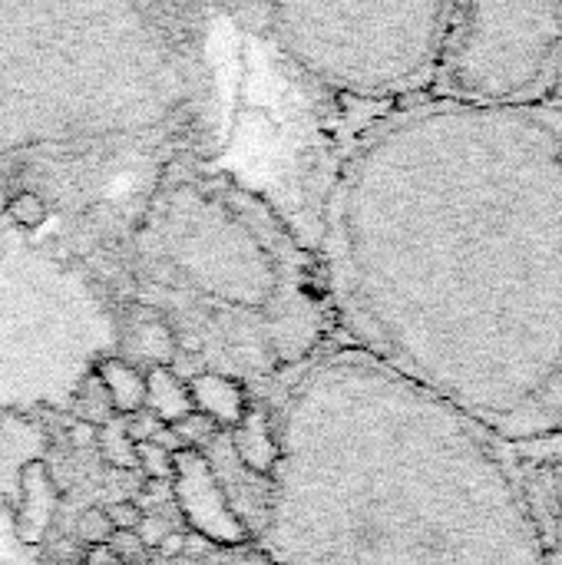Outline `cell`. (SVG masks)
I'll use <instances>...</instances> for the list:
<instances>
[{
  "label": "cell",
  "instance_id": "6da1fadb",
  "mask_svg": "<svg viewBox=\"0 0 562 565\" xmlns=\"http://www.w3.org/2000/svg\"><path fill=\"white\" fill-rule=\"evenodd\" d=\"M337 282L371 357L506 446L562 437V110L437 100L341 176Z\"/></svg>",
  "mask_w": 562,
  "mask_h": 565
},
{
  "label": "cell",
  "instance_id": "7a4b0ae2",
  "mask_svg": "<svg viewBox=\"0 0 562 565\" xmlns=\"http://www.w3.org/2000/svg\"><path fill=\"white\" fill-rule=\"evenodd\" d=\"M318 371L331 423L318 565H552L506 443L371 354Z\"/></svg>",
  "mask_w": 562,
  "mask_h": 565
},
{
  "label": "cell",
  "instance_id": "3957f363",
  "mask_svg": "<svg viewBox=\"0 0 562 565\" xmlns=\"http://www.w3.org/2000/svg\"><path fill=\"white\" fill-rule=\"evenodd\" d=\"M437 77L447 100L473 106H542L562 79V7H453Z\"/></svg>",
  "mask_w": 562,
  "mask_h": 565
},
{
  "label": "cell",
  "instance_id": "277c9868",
  "mask_svg": "<svg viewBox=\"0 0 562 565\" xmlns=\"http://www.w3.org/2000/svg\"><path fill=\"white\" fill-rule=\"evenodd\" d=\"M308 20V44H285L325 83L354 93H397L437 77L453 17L450 4L391 7H292Z\"/></svg>",
  "mask_w": 562,
  "mask_h": 565
},
{
  "label": "cell",
  "instance_id": "5b68a950",
  "mask_svg": "<svg viewBox=\"0 0 562 565\" xmlns=\"http://www.w3.org/2000/svg\"><path fill=\"white\" fill-rule=\"evenodd\" d=\"M172 496L179 503L182 516L202 539L219 545L248 543V522L232 509V499L215 476V466L199 450L176 453L172 473Z\"/></svg>",
  "mask_w": 562,
  "mask_h": 565
},
{
  "label": "cell",
  "instance_id": "8992f818",
  "mask_svg": "<svg viewBox=\"0 0 562 565\" xmlns=\"http://www.w3.org/2000/svg\"><path fill=\"white\" fill-rule=\"evenodd\" d=\"M56 503H60V489H56V476L44 460H27L21 466V503H17V516H13V532L23 545H40L46 532L54 526Z\"/></svg>",
  "mask_w": 562,
  "mask_h": 565
},
{
  "label": "cell",
  "instance_id": "52a82bcc",
  "mask_svg": "<svg viewBox=\"0 0 562 565\" xmlns=\"http://www.w3.org/2000/svg\"><path fill=\"white\" fill-rule=\"evenodd\" d=\"M186 387H189L192 407L199 410V414H205L222 433L236 430L242 423V417L248 414V407H252L245 397V387L238 384L236 377H228V373L195 371L186 381Z\"/></svg>",
  "mask_w": 562,
  "mask_h": 565
},
{
  "label": "cell",
  "instance_id": "ba28073f",
  "mask_svg": "<svg viewBox=\"0 0 562 565\" xmlns=\"http://www.w3.org/2000/svg\"><path fill=\"white\" fill-rule=\"evenodd\" d=\"M228 440H232V453L245 473L259 476V479H269L275 473L281 460V446L271 433V420L265 407H248L242 423L228 430Z\"/></svg>",
  "mask_w": 562,
  "mask_h": 565
},
{
  "label": "cell",
  "instance_id": "9c48e42d",
  "mask_svg": "<svg viewBox=\"0 0 562 565\" xmlns=\"http://www.w3.org/2000/svg\"><path fill=\"white\" fill-rule=\"evenodd\" d=\"M93 373L110 397L116 417H133L136 410L146 407V377L126 357H100L93 364Z\"/></svg>",
  "mask_w": 562,
  "mask_h": 565
},
{
  "label": "cell",
  "instance_id": "30bf717a",
  "mask_svg": "<svg viewBox=\"0 0 562 565\" xmlns=\"http://www.w3.org/2000/svg\"><path fill=\"white\" fill-rule=\"evenodd\" d=\"M146 410L159 423H176L179 417L192 414V397H189V387L182 377H176V371H169V367H149L146 373Z\"/></svg>",
  "mask_w": 562,
  "mask_h": 565
},
{
  "label": "cell",
  "instance_id": "8fae6325",
  "mask_svg": "<svg viewBox=\"0 0 562 565\" xmlns=\"http://www.w3.org/2000/svg\"><path fill=\"white\" fill-rule=\"evenodd\" d=\"M149 317H136L133 321V340L136 354L149 364V367H169L176 361V334L169 328L159 311H146Z\"/></svg>",
  "mask_w": 562,
  "mask_h": 565
},
{
  "label": "cell",
  "instance_id": "7c38bea8",
  "mask_svg": "<svg viewBox=\"0 0 562 565\" xmlns=\"http://www.w3.org/2000/svg\"><path fill=\"white\" fill-rule=\"evenodd\" d=\"M96 450L112 470H136V443L126 433L123 417H110L96 433Z\"/></svg>",
  "mask_w": 562,
  "mask_h": 565
},
{
  "label": "cell",
  "instance_id": "4fadbf2b",
  "mask_svg": "<svg viewBox=\"0 0 562 565\" xmlns=\"http://www.w3.org/2000/svg\"><path fill=\"white\" fill-rule=\"evenodd\" d=\"M4 212H7V218H11L17 228H23V232H37L40 225H46V218H50V205H46L44 195L34 192V189H21L17 195L7 199Z\"/></svg>",
  "mask_w": 562,
  "mask_h": 565
},
{
  "label": "cell",
  "instance_id": "5bb4252c",
  "mask_svg": "<svg viewBox=\"0 0 562 565\" xmlns=\"http://www.w3.org/2000/svg\"><path fill=\"white\" fill-rule=\"evenodd\" d=\"M540 512L550 539L556 543V549H562V450L556 453L546 476V503H540Z\"/></svg>",
  "mask_w": 562,
  "mask_h": 565
},
{
  "label": "cell",
  "instance_id": "9a60e30c",
  "mask_svg": "<svg viewBox=\"0 0 562 565\" xmlns=\"http://www.w3.org/2000/svg\"><path fill=\"white\" fill-rule=\"evenodd\" d=\"M169 430L176 433V440L182 443V450H199V453H202L205 446H212V443L222 437V430L215 427L205 414H199V410H192V414L179 417L176 423H169Z\"/></svg>",
  "mask_w": 562,
  "mask_h": 565
},
{
  "label": "cell",
  "instance_id": "2e32d148",
  "mask_svg": "<svg viewBox=\"0 0 562 565\" xmlns=\"http://www.w3.org/2000/svg\"><path fill=\"white\" fill-rule=\"evenodd\" d=\"M136 470H143L146 479H153V483H172L176 456L156 446V443H139L136 446Z\"/></svg>",
  "mask_w": 562,
  "mask_h": 565
},
{
  "label": "cell",
  "instance_id": "e0dca14e",
  "mask_svg": "<svg viewBox=\"0 0 562 565\" xmlns=\"http://www.w3.org/2000/svg\"><path fill=\"white\" fill-rule=\"evenodd\" d=\"M77 536L87 545H90V549H93V545H106V543H110L112 526H110V520H106V512H103V509H87V512L79 516V522H77Z\"/></svg>",
  "mask_w": 562,
  "mask_h": 565
},
{
  "label": "cell",
  "instance_id": "ac0fdd59",
  "mask_svg": "<svg viewBox=\"0 0 562 565\" xmlns=\"http://www.w3.org/2000/svg\"><path fill=\"white\" fill-rule=\"evenodd\" d=\"M106 545L120 555V562L123 565H149V549L139 543L136 532H112Z\"/></svg>",
  "mask_w": 562,
  "mask_h": 565
},
{
  "label": "cell",
  "instance_id": "d6986e66",
  "mask_svg": "<svg viewBox=\"0 0 562 565\" xmlns=\"http://www.w3.org/2000/svg\"><path fill=\"white\" fill-rule=\"evenodd\" d=\"M103 512H106L112 532H136L139 522H143V509H139L136 499H116V503H110Z\"/></svg>",
  "mask_w": 562,
  "mask_h": 565
},
{
  "label": "cell",
  "instance_id": "ffe728a7",
  "mask_svg": "<svg viewBox=\"0 0 562 565\" xmlns=\"http://www.w3.org/2000/svg\"><path fill=\"white\" fill-rule=\"evenodd\" d=\"M123 420H126V433H129V440H133L136 446H139V443H153L159 430L166 427V423H159L146 407L136 410L133 417H123Z\"/></svg>",
  "mask_w": 562,
  "mask_h": 565
},
{
  "label": "cell",
  "instance_id": "44dd1931",
  "mask_svg": "<svg viewBox=\"0 0 562 565\" xmlns=\"http://www.w3.org/2000/svg\"><path fill=\"white\" fill-rule=\"evenodd\" d=\"M169 526L162 520H159V516H143V522H139V529H136V536H139V543L146 545L149 553H156L159 549V543H162V539H166L169 536Z\"/></svg>",
  "mask_w": 562,
  "mask_h": 565
},
{
  "label": "cell",
  "instance_id": "7402d4cb",
  "mask_svg": "<svg viewBox=\"0 0 562 565\" xmlns=\"http://www.w3.org/2000/svg\"><path fill=\"white\" fill-rule=\"evenodd\" d=\"M96 433H100V427H93L87 420H73V423H70V443H73V450H96Z\"/></svg>",
  "mask_w": 562,
  "mask_h": 565
},
{
  "label": "cell",
  "instance_id": "603a6c76",
  "mask_svg": "<svg viewBox=\"0 0 562 565\" xmlns=\"http://www.w3.org/2000/svg\"><path fill=\"white\" fill-rule=\"evenodd\" d=\"M79 565H123L120 555L112 553L110 545H93L90 553H83V562Z\"/></svg>",
  "mask_w": 562,
  "mask_h": 565
},
{
  "label": "cell",
  "instance_id": "cb8c5ba5",
  "mask_svg": "<svg viewBox=\"0 0 562 565\" xmlns=\"http://www.w3.org/2000/svg\"><path fill=\"white\" fill-rule=\"evenodd\" d=\"M162 559H176V555H186V536H179V532H169L166 539L159 543L156 549Z\"/></svg>",
  "mask_w": 562,
  "mask_h": 565
},
{
  "label": "cell",
  "instance_id": "d4e9b609",
  "mask_svg": "<svg viewBox=\"0 0 562 565\" xmlns=\"http://www.w3.org/2000/svg\"><path fill=\"white\" fill-rule=\"evenodd\" d=\"M552 565H562V549H552Z\"/></svg>",
  "mask_w": 562,
  "mask_h": 565
}]
</instances>
